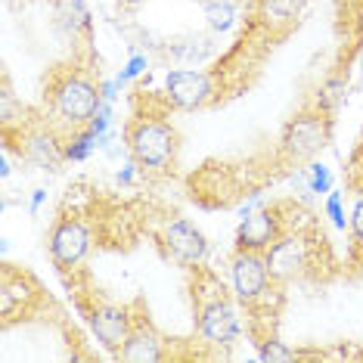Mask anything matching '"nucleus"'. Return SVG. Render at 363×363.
Returning <instances> with one entry per match:
<instances>
[{
    "label": "nucleus",
    "instance_id": "1",
    "mask_svg": "<svg viewBox=\"0 0 363 363\" xmlns=\"http://www.w3.org/2000/svg\"><path fill=\"white\" fill-rule=\"evenodd\" d=\"M193 308L196 329L208 345H233L239 338V313L230 298L227 286L218 274L205 270L202 264L193 267Z\"/></svg>",
    "mask_w": 363,
    "mask_h": 363
},
{
    "label": "nucleus",
    "instance_id": "2",
    "mask_svg": "<svg viewBox=\"0 0 363 363\" xmlns=\"http://www.w3.org/2000/svg\"><path fill=\"white\" fill-rule=\"evenodd\" d=\"M44 100H47V109H50L53 121L69 125L72 130H81L100 112L103 87L84 69H60V72H53L50 84L44 90Z\"/></svg>",
    "mask_w": 363,
    "mask_h": 363
},
{
    "label": "nucleus",
    "instance_id": "3",
    "mask_svg": "<svg viewBox=\"0 0 363 363\" xmlns=\"http://www.w3.org/2000/svg\"><path fill=\"white\" fill-rule=\"evenodd\" d=\"M125 143L130 159L143 171H168L177 159V130L159 115H134L125 128Z\"/></svg>",
    "mask_w": 363,
    "mask_h": 363
},
{
    "label": "nucleus",
    "instance_id": "4",
    "mask_svg": "<svg viewBox=\"0 0 363 363\" xmlns=\"http://www.w3.org/2000/svg\"><path fill=\"white\" fill-rule=\"evenodd\" d=\"M323 245V233L317 227H295V230H286L279 236V242L267 252V264H270V277L274 283H289V279H301V277H311L313 270V258H317V249Z\"/></svg>",
    "mask_w": 363,
    "mask_h": 363
},
{
    "label": "nucleus",
    "instance_id": "5",
    "mask_svg": "<svg viewBox=\"0 0 363 363\" xmlns=\"http://www.w3.org/2000/svg\"><path fill=\"white\" fill-rule=\"evenodd\" d=\"M326 143H329V118H326V112L304 109L283 128V137H279V162L298 168V164L311 162Z\"/></svg>",
    "mask_w": 363,
    "mask_h": 363
},
{
    "label": "nucleus",
    "instance_id": "6",
    "mask_svg": "<svg viewBox=\"0 0 363 363\" xmlns=\"http://www.w3.org/2000/svg\"><path fill=\"white\" fill-rule=\"evenodd\" d=\"M40 304H44V289L28 270L16 267V264H4L0 270V317H4V329H10L19 320H28Z\"/></svg>",
    "mask_w": 363,
    "mask_h": 363
},
{
    "label": "nucleus",
    "instance_id": "7",
    "mask_svg": "<svg viewBox=\"0 0 363 363\" xmlns=\"http://www.w3.org/2000/svg\"><path fill=\"white\" fill-rule=\"evenodd\" d=\"M270 286H274V277H270L267 255L236 249L233 258H230V289H233L236 301L252 308L261 298H267Z\"/></svg>",
    "mask_w": 363,
    "mask_h": 363
},
{
    "label": "nucleus",
    "instance_id": "8",
    "mask_svg": "<svg viewBox=\"0 0 363 363\" xmlns=\"http://www.w3.org/2000/svg\"><path fill=\"white\" fill-rule=\"evenodd\" d=\"M81 311H84L87 326L96 335V342L118 357L128 342L130 323H134V308H121V304H112V301H90V304H81Z\"/></svg>",
    "mask_w": 363,
    "mask_h": 363
},
{
    "label": "nucleus",
    "instance_id": "9",
    "mask_svg": "<svg viewBox=\"0 0 363 363\" xmlns=\"http://www.w3.org/2000/svg\"><path fill=\"white\" fill-rule=\"evenodd\" d=\"M286 205H270V208L245 211L242 224L236 230V249L242 252H264L267 255L279 242V236L289 230V220L283 218Z\"/></svg>",
    "mask_w": 363,
    "mask_h": 363
},
{
    "label": "nucleus",
    "instance_id": "10",
    "mask_svg": "<svg viewBox=\"0 0 363 363\" xmlns=\"http://www.w3.org/2000/svg\"><path fill=\"white\" fill-rule=\"evenodd\" d=\"M50 261L60 270H72L84 261V255L90 252V230L75 214H62L50 230Z\"/></svg>",
    "mask_w": 363,
    "mask_h": 363
},
{
    "label": "nucleus",
    "instance_id": "11",
    "mask_svg": "<svg viewBox=\"0 0 363 363\" xmlns=\"http://www.w3.org/2000/svg\"><path fill=\"white\" fill-rule=\"evenodd\" d=\"M164 94H168L171 106L193 112L214 100V81L208 72H202V69L168 72V78H164Z\"/></svg>",
    "mask_w": 363,
    "mask_h": 363
},
{
    "label": "nucleus",
    "instance_id": "12",
    "mask_svg": "<svg viewBox=\"0 0 363 363\" xmlns=\"http://www.w3.org/2000/svg\"><path fill=\"white\" fill-rule=\"evenodd\" d=\"M164 335L152 326V320L143 313L140 301L134 304V323H130V333H128V342L121 348L118 360H128V363H159L168 357L164 351Z\"/></svg>",
    "mask_w": 363,
    "mask_h": 363
},
{
    "label": "nucleus",
    "instance_id": "13",
    "mask_svg": "<svg viewBox=\"0 0 363 363\" xmlns=\"http://www.w3.org/2000/svg\"><path fill=\"white\" fill-rule=\"evenodd\" d=\"M162 242L171 258L177 264H184V267H196V264H202L205 255H208V239H205V233L184 218L171 220V224L164 227Z\"/></svg>",
    "mask_w": 363,
    "mask_h": 363
},
{
    "label": "nucleus",
    "instance_id": "14",
    "mask_svg": "<svg viewBox=\"0 0 363 363\" xmlns=\"http://www.w3.org/2000/svg\"><path fill=\"white\" fill-rule=\"evenodd\" d=\"M311 0H255V13H258L261 26L267 28H289L304 13Z\"/></svg>",
    "mask_w": 363,
    "mask_h": 363
},
{
    "label": "nucleus",
    "instance_id": "15",
    "mask_svg": "<svg viewBox=\"0 0 363 363\" xmlns=\"http://www.w3.org/2000/svg\"><path fill=\"white\" fill-rule=\"evenodd\" d=\"M56 19H60L62 28H69L72 35L75 31H87L90 35V13L84 0H56Z\"/></svg>",
    "mask_w": 363,
    "mask_h": 363
},
{
    "label": "nucleus",
    "instance_id": "16",
    "mask_svg": "<svg viewBox=\"0 0 363 363\" xmlns=\"http://www.w3.org/2000/svg\"><path fill=\"white\" fill-rule=\"evenodd\" d=\"M205 19H208V26L214 31H230L236 22V4H230V0H211V4H205Z\"/></svg>",
    "mask_w": 363,
    "mask_h": 363
},
{
    "label": "nucleus",
    "instance_id": "17",
    "mask_svg": "<svg viewBox=\"0 0 363 363\" xmlns=\"http://www.w3.org/2000/svg\"><path fill=\"white\" fill-rule=\"evenodd\" d=\"M100 146V134H94L90 128H81L78 134H72L69 140V146H65V159H72V162H84L90 152Z\"/></svg>",
    "mask_w": 363,
    "mask_h": 363
},
{
    "label": "nucleus",
    "instance_id": "18",
    "mask_svg": "<svg viewBox=\"0 0 363 363\" xmlns=\"http://www.w3.org/2000/svg\"><path fill=\"white\" fill-rule=\"evenodd\" d=\"M348 230H351V258H360L363 255V186L357 193V202H354V208H351Z\"/></svg>",
    "mask_w": 363,
    "mask_h": 363
},
{
    "label": "nucleus",
    "instance_id": "19",
    "mask_svg": "<svg viewBox=\"0 0 363 363\" xmlns=\"http://www.w3.org/2000/svg\"><path fill=\"white\" fill-rule=\"evenodd\" d=\"M261 348H258V357L261 360H270V363H289V360H295V351H289L279 338L274 335H267V338H261Z\"/></svg>",
    "mask_w": 363,
    "mask_h": 363
},
{
    "label": "nucleus",
    "instance_id": "20",
    "mask_svg": "<svg viewBox=\"0 0 363 363\" xmlns=\"http://www.w3.org/2000/svg\"><path fill=\"white\" fill-rule=\"evenodd\" d=\"M311 193H329L333 186V174H329L326 164H311Z\"/></svg>",
    "mask_w": 363,
    "mask_h": 363
},
{
    "label": "nucleus",
    "instance_id": "21",
    "mask_svg": "<svg viewBox=\"0 0 363 363\" xmlns=\"http://www.w3.org/2000/svg\"><path fill=\"white\" fill-rule=\"evenodd\" d=\"M326 214H329V218H333V224H335L338 230H345V224H348V220H345V211H342V196H338V193H329V199H326Z\"/></svg>",
    "mask_w": 363,
    "mask_h": 363
},
{
    "label": "nucleus",
    "instance_id": "22",
    "mask_svg": "<svg viewBox=\"0 0 363 363\" xmlns=\"http://www.w3.org/2000/svg\"><path fill=\"white\" fill-rule=\"evenodd\" d=\"M143 69H146V56H134V60L128 62V69L118 75V84H125V81H130V78H137Z\"/></svg>",
    "mask_w": 363,
    "mask_h": 363
},
{
    "label": "nucleus",
    "instance_id": "23",
    "mask_svg": "<svg viewBox=\"0 0 363 363\" xmlns=\"http://www.w3.org/2000/svg\"><path fill=\"white\" fill-rule=\"evenodd\" d=\"M357 171H363V134L357 140V150L351 155V174H357Z\"/></svg>",
    "mask_w": 363,
    "mask_h": 363
},
{
    "label": "nucleus",
    "instance_id": "24",
    "mask_svg": "<svg viewBox=\"0 0 363 363\" xmlns=\"http://www.w3.org/2000/svg\"><path fill=\"white\" fill-rule=\"evenodd\" d=\"M44 202V189H35V196H31V214L38 211V205Z\"/></svg>",
    "mask_w": 363,
    "mask_h": 363
},
{
    "label": "nucleus",
    "instance_id": "25",
    "mask_svg": "<svg viewBox=\"0 0 363 363\" xmlns=\"http://www.w3.org/2000/svg\"><path fill=\"white\" fill-rule=\"evenodd\" d=\"M125 4H140V0H125Z\"/></svg>",
    "mask_w": 363,
    "mask_h": 363
}]
</instances>
